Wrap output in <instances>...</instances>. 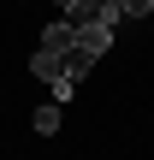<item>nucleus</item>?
<instances>
[{
  "label": "nucleus",
  "instance_id": "f257e3e1",
  "mask_svg": "<svg viewBox=\"0 0 154 160\" xmlns=\"http://www.w3.org/2000/svg\"><path fill=\"white\" fill-rule=\"evenodd\" d=\"M71 42H77L83 53H95V59H101V53L113 48V24H77V36H71Z\"/></svg>",
  "mask_w": 154,
  "mask_h": 160
},
{
  "label": "nucleus",
  "instance_id": "f03ea898",
  "mask_svg": "<svg viewBox=\"0 0 154 160\" xmlns=\"http://www.w3.org/2000/svg\"><path fill=\"white\" fill-rule=\"evenodd\" d=\"M30 71H36L42 83H53V77H65V53H59V48H36V53H30Z\"/></svg>",
  "mask_w": 154,
  "mask_h": 160
},
{
  "label": "nucleus",
  "instance_id": "7ed1b4c3",
  "mask_svg": "<svg viewBox=\"0 0 154 160\" xmlns=\"http://www.w3.org/2000/svg\"><path fill=\"white\" fill-rule=\"evenodd\" d=\"M71 36H77V24H71V18H53V24L42 30V48H59V53H65V48H71Z\"/></svg>",
  "mask_w": 154,
  "mask_h": 160
},
{
  "label": "nucleus",
  "instance_id": "20e7f679",
  "mask_svg": "<svg viewBox=\"0 0 154 160\" xmlns=\"http://www.w3.org/2000/svg\"><path fill=\"white\" fill-rule=\"evenodd\" d=\"M30 131H36V137H53V131H59V101L36 107V113H30Z\"/></svg>",
  "mask_w": 154,
  "mask_h": 160
},
{
  "label": "nucleus",
  "instance_id": "39448f33",
  "mask_svg": "<svg viewBox=\"0 0 154 160\" xmlns=\"http://www.w3.org/2000/svg\"><path fill=\"white\" fill-rule=\"evenodd\" d=\"M113 6H119V18H148L154 12V0H113Z\"/></svg>",
  "mask_w": 154,
  "mask_h": 160
},
{
  "label": "nucleus",
  "instance_id": "423d86ee",
  "mask_svg": "<svg viewBox=\"0 0 154 160\" xmlns=\"http://www.w3.org/2000/svg\"><path fill=\"white\" fill-rule=\"evenodd\" d=\"M59 6H71V0H59Z\"/></svg>",
  "mask_w": 154,
  "mask_h": 160
}]
</instances>
